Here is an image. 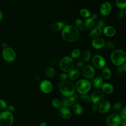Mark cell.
Masks as SVG:
<instances>
[{"mask_svg":"<svg viewBox=\"0 0 126 126\" xmlns=\"http://www.w3.org/2000/svg\"><path fill=\"white\" fill-rule=\"evenodd\" d=\"M92 62L94 65L98 69L103 68L106 64L104 58L102 56L98 55H96L93 57Z\"/></svg>","mask_w":126,"mask_h":126,"instance_id":"10","label":"cell"},{"mask_svg":"<svg viewBox=\"0 0 126 126\" xmlns=\"http://www.w3.org/2000/svg\"><path fill=\"white\" fill-rule=\"evenodd\" d=\"M47 126V123L45 122H42L40 124V126Z\"/></svg>","mask_w":126,"mask_h":126,"instance_id":"50","label":"cell"},{"mask_svg":"<svg viewBox=\"0 0 126 126\" xmlns=\"http://www.w3.org/2000/svg\"><path fill=\"white\" fill-rule=\"evenodd\" d=\"M7 105L6 102L3 99H0V110L3 111L6 110Z\"/></svg>","mask_w":126,"mask_h":126,"instance_id":"34","label":"cell"},{"mask_svg":"<svg viewBox=\"0 0 126 126\" xmlns=\"http://www.w3.org/2000/svg\"><path fill=\"white\" fill-rule=\"evenodd\" d=\"M122 106V104L121 102L120 101H116L115 103H114L113 105V109L115 110H119L121 108Z\"/></svg>","mask_w":126,"mask_h":126,"instance_id":"37","label":"cell"},{"mask_svg":"<svg viewBox=\"0 0 126 126\" xmlns=\"http://www.w3.org/2000/svg\"><path fill=\"white\" fill-rule=\"evenodd\" d=\"M107 48L109 49H113L115 47V44L112 41H108L106 42V43L105 44Z\"/></svg>","mask_w":126,"mask_h":126,"instance_id":"40","label":"cell"},{"mask_svg":"<svg viewBox=\"0 0 126 126\" xmlns=\"http://www.w3.org/2000/svg\"><path fill=\"white\" fill-rule=\"evenodd\" d=\"M34 79L36 81H38L39 79H40V77L39 76H38L37 75L35 74L34 76Z\"/></svg>","mask_w":126,"mask_h":126,"instance_id":"48","label":"cell"},{"mask_svg":"<svg viewBox=\"0 0 126 126\" xmlns=\"http://www.w3.org/2000/svg\"><path fill=\"white\" fill-rule=\"evenodd\" d=\"M89 33V37L91 38L94 39L98 37L102 33V28L99 26H96L93 28Z\"/></svg>","mask_w":126,"mask_h":126,"instance_id":"17","label":"cell"},{"mask_svg":"<svg viewBox=\"0 0 126 126\" xmlns=\"http://www.w3.org/2000/svg\"><path fill=\"white\" fill-rule=\"evenodd\" d=\"M74 66V62L72 59L69 56L62 58L59 62V67L64 72H69Z\"/></svg>","mask_w":126,"mask_h":126,"instance_id":"5","label":"cell"},{"mask_svg":"<svg viewBox=\"0 0 126 126\" xmlns=\"http://www.w3.org/2000/svg\"><path fill=\"white\" fill-rule=\"evenodd\" d=\"M83 65H84V63L83 61H78V62L76 63L75 64V66L77 69L81 68L83 66Z\"/></svg>","mask_w":126,"mask_h":126,"instance_id":"42","label":"cell"},{"mask_svg":"<svg viewBox=\"0 0 126 126\" xmlns=\"http://www.w3.org/2000/svg\"><path fill=\"white\" fill-rule=\"evenodd\" d=\"M81 98L85 102H91V97H90V96L88 94H82L80 96Z\"/></svg>","mask_w":126,"mask_h":126,"instance_id":"35","label":"cell"},{"mask_svg":"<svg viewBox=\"0 0 126 126\" xmlns=\"http://www.w3.org/2000/svg\"><path fill=\"white\" fill-rule=\"evenodd\" d=\"M73 110L74 113L77 115H81L83 111V108L82 106L79 104H75L73 107Z\"/></svg>","mask_w":126,"mask_h":126,"instance_id":"29","label":"cell"},{"mask_svg":"<svg viewBox=\"0 0 126 126\" xmlns=\"http://www.w3.org/2000/svg\"><path fill=\"white\" fill-rule=\"evenodd\" d=\"M59 88L60 92L65 97L73 95L75 90L74 84L72 82L68 81L61 82L59 84Z\"/></svg>","mask_w":126,"mask_h":126,"instance_id":"2","label":"cell"},{"mask_svg":"<svg viewBox=\"0 0 126 126\" xmlns=\"http://www.w3.org/2000/svg\"><path fill=\"white\" fill-rule=\"evenodd\" d=\"M111 60L115 65L120 66L125 63L126 54L124 51L120 49L114 50L111 54Z\"/></svg>","mask_w":126,"mask_h":126,"instance_id":"3","label":"cell"},{"mask_svg":"<svg viewBox=\"0 0 126 126\" xmlns=\"http://www.w3.org/2000/svg\"><path fill=\"white\" fill-rule=\"evenodd\" d=\"M39 88L43 93L49 94L52 91L53 86L51 82L48 80H45L41 82L39 85Z\"/></svg>","mask_w":126,"mask_h":126,"instance_id":"11","label":"cell"},{"mask_svg":"<svg viewBox=\"0 0 126 126\" xmlns=\"http://www.w3.org/2000/svg\"><path fill=\"white\" fill-rule=\"evenodd\" d=\"M97 15L96 13H94V14L92 15L91 18L93 19L94 20H95V19L97 18Z\"/></svg>","mask_w":126,"mask_h":126,"instance_id":"47","label":"cell"},{"mask_svg":"<svg viewBox=\"0 0 126 126\" xmlns=\"http://www.w3.org/2000/svg\"><path fill=\"white\" fill-rule=\"evenodd\" d=\"M111 103L108 101H103L99 104L98 109L101 113H106L111 109Z\"/></svg>","mask_w":126,"mask_h":126,"instance_id":"16","label":"cell"},{"mask_svg":"<svg viewBox=\"0 0 126 126\" xmlns=\"http://www.w3.org/2000/svg\"><path fill=\"white\" fill-rule=\"evenodd\" d=\"M67 75L65 73H62L59 75V79L62 82L65 81L67 78Z\"/></svg>","mask_w":126,"mask_h":126,"instance_id":"41","label":"cell"},{"mask_svg":"<svg viewBox=\"0 0 126 126\" xmlns=\"http://www.w3.org/2000/svg\"><path fill=\"white\" fill-rule=\"evenodd\" d=\"M116 4L120 9H124L126 7V0H116Z\"/></svg>","mask_w":126,"mask_h":126,"instance_id":"30","label":"cell"},{"mask_svg":"<svg viewBox=\"0 0 126 126\" xmlns=\"http://www.w3.org/2000/svg\"><path fill=\"white\" fill-rule=\"evenodd\" d=\"M103 32L104 34L109 37H111L114 36L116 33V30L114 27L110 26H107L104 27L103 30Z\"/></svg>","mask_w":126,"mask_h":126,"instance_id":"19","label":"cell"},{"mask_svg":"<svg viewBox=\"0 0 126 126\" xmlns=\"http://www.w3.org/2000/svg\"><path fill=\"white\" fill-rule=\"evenodd\" d=\"M104 99V94L100 91H94L91 95V99L94 104H99Z\"/></svg>","mask_w":126,"mask_h":126,"instance_id":"9","label":"cell"},{"mask_svg":"<svg viewBox=\"0 0 126 126\" xmlns=\"http://www.w3.org/2000/svg\"><path fill=\"white\" fill-rule=\"evenodd\" d=\"M120 125L121 126H126V120L123 119V120H122Z\"/></svg>","mask_w":126,"mask_h":126,"instance_id":"46","label":"cell"},{"mask_svg":"<svg viewBox=\"0 0 126 126\" xmlns=\"http://www.w3.org/2000/svg\"><path fill=\"white\" fill-rule=\"evenodd\" d=\"M45 73L48 77L53 78L55 75V71L52 66L49 65L46 68Z\"/></svg>","mask_w":126,"mask_h":126,"instance_id":"27","label":"cell"},{"mask_svg":"<svg viewBox=\"0 0 126 126\" xmlns=\"http://www.w3.org/2000/svg\"><path fill=\"white\" fill-rule=\"evenodd\" d=\"M81 54V51L78 49H75L72 51L71 54V58L72 59L77 58Z\"/></svg>","mask_w":126,"mask_h":126,"instance_id":"32","label":"cell"},{"mask_svg":"<svg viewBox=\"0 0 126 126\" xmlns=\"http://www.w3.org/2000/svg\"><path fill=\"white\" fill-rule=\"evenodd\" d=\"M14 122V117L11 112L7 110L0 113V125L1 126H11Z\"/></svg>","mask_w":126,"mask_h":126,"instance_id":"4","label":"cell"},{"mask_svg":"<svg viewBox=\"0 0 126 126\" xmlns=\"http://www.w3.org/2000/svg\"><path fill=\"white\" fill-rule=\"evenodd\" d=\"M102 72L103 77L105 79H109L111 76V71L108 67H105L103 68Z\"/></svg>","mask_w":126,"mask_h":126,"instance_id":"28","label":"cell"},{"mask_svg":"<svg viewBox=\"0 0 126 126\" xmlns=\"http://www.w3.org/2000/svg\"><path fill=\"white\" fill-rule=\"evenodd\" d=\"M103 84V80L100 77H97L94 79V86L96 89H99L101 88Z\"/></svg>","mask_w":126,"mask_h":126,"instance_id":"24","label":"cell"},{"mask_svg":"<svg viewBox=\"0 0 126 126\" xmlns=\"http://www.w3.org/2000/svg\"><path fill=\"white\" fill-rule=\"evenodd\" d=\"M75 25L76 29L80 31H83L84 30V24L83 21L79 18L76 19L75 21Z\"/></svg>","mask_w":126,"mask_h":126,"instance_id":"26","label":"cell"},{"mask_svg":"<svg viewBox=\"0 0 126 126\" xmlns=\"http://www.w3.org/2000/svg\"><path fill=\"white\" fill-rule=\"evenodd\" d=\"M101 88L103 92L107 94L112 93L114 91L113 86L111 84L108 83H105L103 84Z\"/></svg>","mask_w":126,"mask_h":126,"instance_id":"20","label":"cell"},{"mask_svg":"<svg viewBox=\"0 0 126 126\" xmlns=\"http://www.w3.org/2000/svg\"><path fill=\"white\" fill-rule=\"evenodd\" d=\"M105 23L104 21L102 19H99L96 22V26L100 27V28H103L105 27Z\"/></svg>","mask_w":126,"mask_h":126,"instance_id":"39","label":"cell"},{"mask_svg":"<svg viewBox=\"0 0 126 126\" xmlns=\"http://www.w3.org/2000/svg\"><path fill=\"white\" fill-rule=\"evenodd\" d=\"M97 109V106L96 104H94V105L92 106V110L94 112H95Z\"/></svg>","mask_w":126,"mask_h":126,"instance_id":"45","label":"cell"},{"mask_svg":"<svg viewBox=\"0 0 126 126\" xmlns=\"http://www.w3.org/2000/svg\"><path fill=\"white\" fill-rule=\"evenodd\" d=\"M64 25L63 23L62 22H57L53 24L52 26V29L54 31L59 32L63 30Z\"/></svg>","mask_w":126,"mask_h":126,"instance_id":"23","label":"cell"},{"mask_svg":"<svg viewBox=\"0 0 126 126\" xmlns=\"http://www.w3.org/2000/svg\"><path fill=\"white\" fill-rule=\"evenodd\" d=\"M59 114L60 116L65 119H69L71 117V112L67 107H62L60 108L59 110Z\"/></svg>","mask_w":126,"mask_h":126,"instance_id":"18","label":"cell"},{"mask_svg":"<svg viewBox=\"0 0 126 126\" xmlns=\"http://www.w3.org/2000/svg\"><path fill=\"white\" fill-rule=\"evenodd\" d=\"M80 15L85 18H89L91 16V13L87 9L83 8L80 10Z\"/></svg>","mask_w":126,"mask_h":126,"instance_id":"31","label":"cell"},{"mask_svg":"<svg viewBox=\"0 0 126 126\" xmlns=\"http://www.w3.org/2000/svg\"><path fill=\"white\" fill-rule=\"evenodd\" d=\"M52 105L55 108H59L62 106L61 101L57 98H54L52 101Z\"/></svg>","mask_w":126,"mask_h":126,"instance_id":"33","label":"cell"},{"mask_svg":"<svg viewBox=\"0 0 126 126\" xmlns=\"http://www.w3.org/2000/svg\"><path fill=\"white\" fill-rule=\"evenodd\" d=\"M126 71L124 70L122 66H120L119 68H118L117 69V74L119 75H122L123 73H124V72H125Z\"/></svg>","mask_w":126,"mask_h":126,"instance_id":"43","label":"cell"},{"mask_svg":"<svg viewBox=\"0 0 126 126\" xmlns=\"http://www.w3.org/2000/svg\"><path fill=\"white\" fill-rule=\"evenodd\" d=\"M2 55L4 59L8 62H12L16 58L15 52L11 47H5L2 51Z\"/></svg>","mask_w":126,"mask_h":126,"instance_id":"7","label":"cell"},{"mask_svg":"<svg viewBox=\"0 0 126 126\" xmlns=\"http://www.w3.org/2000/svg\"><path fill=\"white\" fill-rule=\"evenodd\" d=\"M62 35L66 41L72 42L78 38L79 32L76 27L71 25H66L62 30Z\"/></svg>","mask_w":126,"mask_h":126,"instance_id":"1","label":"cell"},{"mask_svg":"<svg viewBox=\"0 0 126 126\" xmlns=\"http://www.w3.org/2000/svg\"><path fill=\"white\" fill-rule=\"evenodd\" d=\"M84 24V28L86 30H90L94 26V20L91 18H88L85 20Z\"/></svg>","mask_w":126,"mask_h":126,"instance_id":"22","label":"cell"},{"mask_svg":"<svg viewBox=\"0 0 126 126\" xmlns=\"http://www.w3.org/2000/svg\"><path fill=\"white\" fill-rule=\"evenodd\" d=\"M80 75L79 71L77 69H72L68 72L67 76L71 80L77 79Z\"/></svg>","mask_w":126,"mask_h":126,"instance_id":"21","label":"cell"},{"mask_svg":"<svg viewBox=\"0 0 126 126\" xmlns=\"http://www.w3.org/2000/svg\"><path fill=\"white\" fill-rule=\"evenodd\" d=\"M120 117L123 119H126V107H124L121 110V113H120Z\"/></svg>","mask_w":126,"mask_h":126,"instance_id":"38","label":"cell"},{"mask_svg":"<svg viewBox=\"0 0 126 126\" xmlns=\"http://www.w3.org/2000/svg\"><path fill=\"white\" fill-rule=\"evenodd\" d=\"M3 18V13L2 11L1 10V9H0V21H1L2 20Z\"/></svg>","mask_w":126,"mask_h":126,"instance_id":"49","label":"cell"},{"mask_svg":"<svg viewBox=\"0 0 126 126\" xmlns=\"http://www.w3.org/2000/svg\"><path fill=\"white\" fill-rule=\"evenodd\" d=\"M111 4L109 2H103L100 7V13L104 15H108L111 11Z\"/></svg>","mask_w":126,"mask_h":126,"instance_id":"15","label":"cell"},{"mask_svg":"<svg viewBox=\"0 0 126 126\" xmlns=\"http://www.w3.org/2000/svg\"><path fill=\"white\" fill-rule=\"evenodd\" d=\"M14 110H15V107L13 105H10L9 106H7V109H6L7 111L10 112H13V111H14Z\"/></svg>","mask_w":126,"mask_h":126,"instance_id":"44","label":"cell"},{"mask_svg":"<svg viewBox=\"0 0 126 126\" xmlns=\"http://www.w3.org/2000/svg\"><path fill=\"white\" fill-rule=\"evenodd\" d=\"M82 73L85 78H91L94 76L95 71L92 66L90 65H86L83 67Z\"/></svg>","mask_w":126,"mask_h":126,"instance_id":"12","label":"cell"},{"mask_svg":"<svg viewBox=\"0 0 126 126\" xmlns=\"http://www.w3.org/2000/svg\"><path fill=\"white\" fill-rule=\"evenodd\" d=\"M91 57V52L89 50H85L82 55V59L83 62H86L89 61Z\"/></svg>","mask_w":126,"mask_h":126,"instance_id":"25","label":"cell"},{"mask_svg":"<svg viewBox=\"0 0 126 126\" xmlns=\"http://www.w3.org/2000/svg\"><path fill=\"white\" fill-rule=\"evenodd\" d=\"M107 124L109 126H118L120 125L122 118L117 114H112L107 119Z\"/></svg>","mask_w":126,"mask_h":126,"instance_id":"8","label":"cell"},{"mask_svg":"<svg viewBox=\"0 0 126 126\" xmlns=\"http://www.w3.org/2000/svg\"><path fill=\"white\" fill-rule=\"evenodd\" d=\"M76 101V97L75 95H72L68 97H65L62 99L61 101L62 105L63 107H69L72 106Z\"/></svg>","mask_w":126,"mask_h":126,"instance_id":"13","label":"cell"},{"mask_svg":"<svg viewBox=\"0 0 126 126\" xmlns=\"http://www.w3.org/2000/svg\"><path fill=\"white\" fill-rule=\"evenodd\" d=\"M75 88L77 92L81 94H86L91 89V84L87 80L81 79L77 82Z\"/></svg>","mask_w":126,"mask_h":126,"instance_id":"6","label":"cell"},{"mask_svg":"<svg viewBox=\"0 0 126 126\" xmlns=\"http://www.w3.org/2000/svg\"><path fill=\"white\" fill-rule=\"evenodd\" d=\"M105 44V42L103 38L98 37L94 38L92 42V46L96 49H102L104 47Z\"/></svg>","mask_w":126,"mask_h":126,"instance_id":"14","label":"cell"},{"mask_svg":"<svg viewBox=\"0 0 126 126\" xmlns=\"http://www.w3.org/2000/svg\"><path fill=\"white\" fill-rule=\"evenodd\" d=\"M125 15V12L123 9H120L117 13V17L119 19H122L124 18Z\"/></svg>","mask_w":126,"mask_h":126,"instance_id":"36","label":"cell"}]
</instances>
